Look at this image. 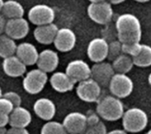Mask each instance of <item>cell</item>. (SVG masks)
Wrapping results in <instances>:
<instances>
[{
  "label": "cell",
  "instance_id": "1",
  "mask_svg": "<svg viewBox=\"0 0 151 134\" xmlns=\"http://www.w3.org/2000/svg\"><path fill=\"white\" fill-rule=\"evenodd\" d=\"M118 40L121 43L140 42L142 39V25L140 19L132 13L120 14L115 22Z\"/></svg>",
  "mask_w": 151,
  "mask_h": 134
},
{
  "label": "cell",
  "instance_id": "2",
  "mask_svg": "<svg viewBox=\"0 0 151 134\" xmlns=\"http://www.w3.org/2000/svg\"><path fill=\"white\" fill-rule=\"evenodd\" d=\"M96 111L102 119L114 122L122 118L125 110L121 99L111 95L101 97L97 101Z\"/></svg>",
  "mask_w": 151,
  "mask_h": 134
},
{
  "label": "cell",
  "instance_id": "3",
  "mask_svg": "<svg viewBox=\"0 0 151 134\" xmlns=\"http://www.w3.org/2000/svg\"><path fill=\"white\" fill-rule=\"evenodd\" d=\"M121 119L124 130L131 133H141L147 127L149 123L147 113L143 110L136 107L125 111Z\"/></svg>",
  "mask_w": 151,
  "mask_h": 134
},
{
  "label": "cell",
  "instance_id": "4",
  "mask_svg": "<svg viewBox=\"0 0 151 134\" xmlns=\"http://www.w3.org/2000/svg\"><path fill=\"white\" fill-rule=\"evenodd\" d=\"M87 12L89 19L99 25H107L113 18V9L108 1L90 3Z\"/></svg>",
  "mask_w": 151,
  "mask_h": 134
},
{
  "label": "cell",
  "instance_id": "5",
  "mask_svg": "<svg viewBox=\"0 0 151 134\" xmlns=\"http://www.w3.org/2000/svg\"><path fill=\"white\" fill-rule=\"evenodd\" d=\"M48 74L43 71L37 69H33L26 75L23 79V88L25 91L30 95H37L42 91L45 85L48 82Z\"/></svg>",
  "mask_w": 151,
  "mask_h": 134
},
{
  "label": "cell",
  "instance_id": "6",
  "mask_svg": "<svg viewBox=\"0 0 151 134\" xmlns=\"http://www.w3.org/2000/svg\"><path fill=\"white\" fill-rule=\"evenodd\" d=\"M109 90L111 95L119 99L128 97L134 90V82L132 79L123 73H115L109 84Z\"/></svg>",
  "mask_w": 151,
  "mask_h": 134
},
{
  "label": "cell",
  "instance_id": "7",
  "mask_svg": "<svg viewBox=\"0 0 151 134\" xmlns=\"http://www.w3.org/2000/svg\"><path fill=\"white\" fill-rule=\"evenodd\" d=\"M55 16L54 9L44 4H39L32 6L27 13L28 21L36 27L53 23Z\"/></svg>",
  "mask_w": 151,
  "mask_h": 134
},
{
  "label": "cell",
  "instance_id": "8",
  "mask_svg": "<svg viewBox=\"0 0 151 134\" xmlns=\"http://www.w3.org/2000/svg\"><path fill=\"white\" fill-rule=\"evenodd\" d=\"M76 94L77 96L83 102H97V101L101 98L102 87L93 79L89 78L78 83Z\"/></svg>",
  "mask_w": 151,
  "mask_h": 134
},
{
  "label": "cell",
  "instance_id": "9",
  "mask_svg": "<svg viewBox=\"0 0 151 134\" xmlns=\"http://www.w3.org/2000/svg\"><path fill=\"white\" fill-rule=\"evenodd\" d=\"M30 30L29 21L24 18L7 19L4 34L12 38L13 40H20L25 38Z\"/></svg>",
  "mask_w": 151,
  "mask_h": 134
},
{
  "label": "cell",
  "instance_id": "10",
  "mask_svg": "<svg viewBox=\"0 0 151 134\" xmlns=\"http://www.w3.org/2000/svg\"><path fill=\"white\" fill-rule=\"evenodd\" d=\"M65 73L75 83H79L90 78L91 67L84 60L75 59L68 63L65 68Z\"/></svg>",
  "mask_w": 151,
  "mask_h": 134
},
{
  "label": "cell",
  "instance_id": "11",
  "mask_svg": "<svg viewBox=\"0 0 151 134\" xmlns=\"http://www.w3.org/2000/svg\"><path fill=\"white\" fill-rule=\"evenodd\" d=\"M109 42L103 37L94 38L88 42L87 55L90 61L94 63L104 62L108 56Z\"/></svg>",
  "mask_w": 151,
  "mask_h": 134
},
{
  "label": "cell",
  "instance_id": "12",
  "mask_svg": "<svg viewBox=\"0 0 151 134\" xmlns=\"http://www.w3.org/2000/svg\"><path fill=\"white\" fill-rule=\"evenodd\" d=\"M114 74L115 72L111 64L104 61L100 63H95L92 65L90 78L101 87H108Z\"/></svg>",
  "mask_w": 151,
  "mask_h": 134
},
{
  "label": "cell",
  "instance_id": "13",
  "mask_svg": "<svg viewBox=\"0 0 151 134\" xmlns=\"http://www.w3.org/2000/svg\"><path fill=\"white\" fill-rule=\"evenodd\" d=\"M76 34L75 33L68 27L59 28L53 44L55 48L60 52L71 51L76 45Z\"/></svg>",
  "mask_w": 151,
  "mask_h": 134
},
{
  "label": "cell",
  "instance_id": "14",
  "mask_svg": "<svg viewBox=\"0 0 151 134\" xmlns=\"http://www.w3.org/2000/svg\"><path fill=\"white\" fill-rule=\"evenodd\" d=\"M63 125L68 134L84 133L88 125L86 115L81 112H71L63 120Z\"/></svg>",
  "mask_w": 151,
  "mask_h": 134
},
{
  "label": "cell",
  "instance_id": "15",
  "mask_svg": "<svg viewBox=\"0 0 151 134\" xmlns=\"http://www.w3.org/2000/svg\"><path fill=\"white\" fill-rule=\"evenodd\" d=\"M59 64V57L57 51L50 49H43L39 53L37 66L40 70L46 73L53 72L57 70Z\"/></svg>",
  "mask_w": 151,
  "mask_h": 134
},
{
  "label": "cell",
  "instance_id": "16",
  "mask_svg": "<svg viewBox=\"0 0 151 134\" xmlns=\"http://www.w3.org/2000/svg\"><path fill=\"white\" fill-rule=\"evenodd\" d=\"M35 115L44 121H51L57 112L55 103L49 98H40L35 101L33 106Z\"/></svg>",
  "mask_w": 151,
  "mask_h": 134
},
{
  "label": "cell",
  "instance_id": "17",
  "mask_svg": "<svg viewBox=\"0 0 151 134\" xmlns=\"http://www.w3.org/2000/svg\"><path fill=\"white\" fill-rule=\"evenodd\" d=\"M58 29V27L55 23L38 26L34 30V38L41 44H51L55 40Z\"/></svg>",
  "mask_w": 151,
  "mask_h": 134
},
{
  "label": "cell",
  "instance_id": "18",
  "mask_svg": "<svg viewBox=\"0 0 151 134\" xmlns=\"http://www.w3.org/2000/svg\"><path fill=\"white\" fill-rule=\"evenodd\" d=\"M27 66L34 65L37 63L39 52L36 47L30 42H21L17 46L15 54Z\"/></svg>",
  "mask_w": 151,
  "mask_h": 134
},
{
  "label": "cell",
  "instance_id": "19",
  "mask_svg": "<svg viewBox=\"0 0 151 134\" xmlns=\"http://www.w3.org/2000/svg\"><path fill=\"white\" fill-rule=\"evenodd\" d=\"M2 65L4 72L11 78H19L27 72V65L16 55L4 58Z\"/></svg>",
  "mask_w": 151,
  "mask_h": 134
},
{
  "label": "cell",
  "instance_id": "20",
  "mask_svg": "<svg viewBox=\"0 0 151 134\" xmlns=\"http://www.w3.org/2000/svg\"><path fill=\"white\" fill-rule=\"evenodd\" d=\"M52 88L58 93H67L73 89L75 82L65 73V72H56L50 78Z\"/></svg>",
  "mask_w": 151,
  "mask_h": 134
},
{
  "label": "cell",
  "instance_id": "21",
  "mask_svg": "<svg viewBox=\"0 0 151 134\" xmlns=\"http://www.w3.org/2000/svg\"><path fill=\"white\" fill-rule=\"evenodd\" d=\"M32 122V115L26 108L21 106L13 109L9 115V125L15 128H27Z\"/></svg>",
  "mask_w": 151,
  "mask_h": 134
},
{
  "label": "cell",
  "instance_id": "22",
  "mask_svg": "<svg viewBox=\"0 0 151 134\" xmlns=\"http://www.w3.org/2000/svg\"><path fill=\"white\" fill-rule=\"evenodd\" d=\"M1 13L7 19L23 18L25 14V9L19 2L16 0H7L4 2Z\"/></svg>",
  "mask_w": 151,
  "mask_h": 134
},
{
  "label": "cell",
  "instance_id": "23",
  "mask_svg": "<svg viewBox=\"0 0 151 134\" xmlns=\"http://www.w3.org/2000/svg\"><path fill=\"white\" fill-rule=\"evenodd\" d=\"M111 65L113 67L115 73L127 74L133 69L134 64L133 58L131 57L122 53L120 56H119L117 58H115L112 61Z\"/></svg>",
  "mask_w": 151,
  "mask_h": 134
},
{
  "label": "cell",
  "instance_id": "24",
  "mask_svg": "<svg viewBox=\"0 0 151 134\" xmlns=\"http://www.w3.org/2000/svg\"><path fill=\"white\" fill-rule=\"evenodd\" d=\"M17 44L15 40L6 34H0V57L6 58L16 54Z\"/></svg>",
  "mask_w": 151,
  "mask_h": 134
},
{
  "label": "cell",
  "instance_id": "25",
  "mask_svg": "<svg viewBox=\"0 0 151 134\" xmlns=\"http://www.w3.org/2000/svg\"><path fill=\"white\" fill-rule=\"evenodd\" d=\"M134 64L138 67H149L151 65V46L147 44L142 45L141 52L133 57Z\"/></svg>",
  "mask_w": 151,
  "mask_h": 134
},
{
  "label": "cell",
  "instance_id": "26",
  "mask_svg": "<svg viewBox=\"0 0 151 134\" xmlns=\"http://www.w3.org/2000/svg\"><path fill=\"white\" fill-rule=\"evenodd\" d=\"M40 134H68L62 123L48 121L41 129Z\"/></svg>",
  "mask_w": 151,
  "mask_h": 134
},
{
  "label": "cell",
  "instance_id": "27",
  "mask_svg": "<svg viewBox=\"0 0 151 134\" xmlns=\"http://www.w3.org/2000/svg\"><path fill=\"white\" fill-rule=\"evenodd\" d=\"M121 54H122V43L119 40H114L110 42L107 58L110 61H113Z\"/></svg>",
  "mask_w": 151,
  "mask_h": 134
},
{
  "label": "cell",
  "instance_id": "28",
  "mask_svg": "<svg viewBox=\"0 0 151 134\" xmlns=\"http://www.w3.org/2000/svg\"><path fill=\"white\" fill-rule=\"evenodd\" d=\"M142 43L133 42V43H122V53L126 54L132 58L136 57L142 49Z\"/></svg>",
  "mask_w": 151,
  "mask_h": 134
},
{
  "label": "cell",
  "instance_id": "29",
  "mask_svg": "<svg viewBox=\"0 0 151 134\" xmlns=\"http://www.w3.org/2000/svg\"><path fill=\"white\" fill-rule=\"evenodd\" d=\"M106 125L103 121H100L98 124L91 126H88L84 134H107Z\"/></svg>",
  "mask_w": 151,
  "mask_h": 134
},
{
  "label": "cell",
  "instance_id": "30",
  "mask_svg": "<svg viewBox=\"0 0 151 134\" xmlns=\"http://www.w3.org/2000/svg\"><path fill=\"white\" fill-rule=\"evenodd\" d=\"M3 96L6 99H8L14 106V108L16 107H19L21 105V102H22V100H21V97L19 96V94L15 93V92H12V91H9V92H6L5 94L3 95Z\"/></svg>",
  "mask_w": 151,
  "mask_h": 134
},
{
  "label": "cell",
  "instance_id": "31",
  "mask_svg": "<svg viewBox=\"0 0 151 134\" xmlns=\"http://www.w3.org/2000/svg\"><path fill=\"white\" fill-rule=\"evenodd\" d=\"M13 109H14L13 104L8 99L4 98V96L0 98V111L1 112L10 115L12 111L13 110Z\"/></svg>",
  "mask_w": 151,
  "mask_h": 134
},
{
  "label": "cell",
  "instance_id": "32",
  "mask_svg": "<svg viewBox=\"0 0 151 134\" xmlns=\"http://www.w3.org/2000/svg\"><path fill=\"white\" fill-rule=\"evenodd\" d=\"M86 118H87L88 126L95 125L101 121V118L96 113V111H92V110H89L88 112V114L86 115Z\"/></svg>",
  "mask_w": 151,
  "mask_h": 134
},
{
  "label": "cell",
  "instance_id": "33",
  "mask_svg": "<svg viewBox=\"0 0 151 134\" xmlns=\"http://www.w3.org/2000/svg\"><path fill=\"white\" fill-rule=\"evenodd\" d=\"M6 134H30L29 132L27 130V128H15V127H10L7 129Z\"/></svg>",
  "mask_w": 151,
  "mask_h": 134
},
{
  "label": "cell",
  "instance_id": "34",
  "mask_svg": "<svg viewBox=\"0 0 151 134\" xmlns=\"http://www.w3.org/2000/svg\"><path fill=\"white\" fill-rule=\"evenodd\" d=\"M9 125V115L0 111V127H5Z\"/></svg>",
  "mask_w": 151,
  "mask_h": 134
},
{
  "label": "cell",
  "instance_id": "35",
  "mask_svg": "<svg viewBox=\"0 0 151 134\" xmlns=\"http://www.w3.org/2000/svg\"><path fill=\"white\" fill-rule=\"evenodd\" d=\"M6 22H7V19L0 12V34H3V33H4Z\"/></svg>",
  "mask_w": 151,
  "mask_h": 134
},
{
  "label": "cell",
  "instance_id": "36",
  "mask_svg": "<svg viewBox=\"0 0 151 134\" xmlns=\"http://www.w3.org/2000/svg\"><path fill=\"white\" fill-rule=\"evenodd\" d=\"M107 134H127V133L123 129H116V130H112L109 133H107Z\"/></svg>",
  "mask_w": 151,
  "mask_h": 134
},
{
  "label": "cell",
  "instance_id": "37",
  "mask_svg": "<svg viewBox=\"0 0 151 134\" xmlns=\"http://www.w3.org/2000/svg\"><path fill=\"white\" fill-rule=\"evenodd\" d=\"M125 1L126 0H109V3H111V4H121Z\"/></svg>",
  "mask_w": 151,
  "mask_h": 134
},
{
  "label": "cell",
  "instance_id": "38",
  "mask_svg": "<svg viewBox=\"0 0 151 134\" xmlns=\"http://www.w3.org/2000/svg\"><path fill=\"white\" fill-rule=\"evenodd\" d=\"M7 129L5 127H0V134H6Z\"/></svg>",
  "mask_w": 151,
  "mask_h": 134
},
{
  "label": "cell",
  "instance_id": "39",
  "mask_svg": "<svg viewBox=\"0 0 151 134\" xmlns=\"http://www.w3.org/2000/svg\"><path fill=\"white\" fill-rule=\"evenodd\" d=\"M90 3H98V2H103V1H106V0H88Z\"/></svg>",
  "mask_w": 151,
  "mask_h": 134
},
{
  "label": "cell",
  "instance_id": "40",
  "mask_svg": "<svg viewBox=\"0 0 151 134\" xmlns=\"http://www.w3.org/2000/svg\"><path fill=\"white\" fill-rule=\"evenodd\" d=\"M135 2H138V3H146V2H149L150 0H134Z\"/></svg>",
  "mask_w": 151,
  "mask_h": 134
},
{
  "label": "cell",
  "instance_id": "41",
  "mask_svg": "<svg viewBox=\"0 0 151 134\" xmlns=\"http://www.w3.org/2000/svg\"><path fill=\"white\" fill-rule=\"evenodd\" d=\"M4 0H0V12L2 11V8H3V5H4Z\"/></svg>",
  "mask_w": 151,
  "mask_h": 134
},
{
  "label": "cell",
  "instance_id": "42",
  "mask_svg": "<svg viewBox=\"0 0 151 134\" xmlns=\"http://www.w3.org/2000/svg\"><path fill=\"white\" fill-rule=\"evenodd\" d=\"M148 81H149V84L150 85V87H151V72L150 73L149 77H148Z\"/></svg>",
  "mask_w": 151,
  "mask_h": 134
},
{
  "label": "cell",
  "instance_id": "43",
  "mask_svg": "<svg viewBox=\"0 0 151 134\" xmlns=\"http://www.w3.org/2000/svg\"><path fill=\"white\" fill-rule=\"evenodd\" d=\"M3 95H4V94H3V91H2V88L0 87V98H1V97H3Z\"/></svg>",
  "mask_w": 151,
  "mask_h": 134
},
{
  "label": "cell",
  "instance_id": "44",
  "mask_svg": "<svg viewBox=\"0 0 151 134\" xmlns=\"http://www.w3.org/2000/svg\"><path fill=\"white\" fill-rule=\"evenodd\" d=\"M146 134H151V129L150 130V131H149V132H148V133H147Z\"/></svg>",
  "mask_w": 151,
  "mask_h": 134
},
{
  "label": "cell",
  "instance_id": "45",
  "mask_svg": "<svg viewBox=\"0 0 151 134\" xmlns=\"http://www.w3.org/2000/svg\"><path fill=\"white\" fill-rule=\"evenodd\" d=\"M79 134H84V133H79Z\"/></svg>",
  "mask_w": 151,
  "mask_h": 134
}]
</instances>
